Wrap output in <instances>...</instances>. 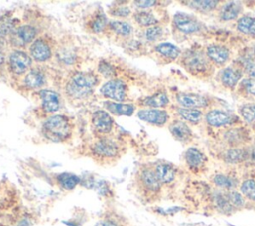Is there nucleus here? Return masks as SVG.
I'll return each mask as SVG.
<instances>
[{"label": "nucleus", "instance_id": "1", "mask_svg": "<svg viewBox=\"0 0 255 226\" xmlns=\"http://www.w3.org/2000/svg\"><path fill=\"white\" fill-rule=\"evenodd\" d=\"M99 83V75L95 72L73 71L64 86V92L68 98L74 101H83L94 93V89Z\"/></svg>", "mask_w": 255, "mask_h": 226}, {"label": "nucleus", "instance_id": "2", "mask_svg": "<svg viewBox=\"0 0 255 226\" xmlns=\"http://www.w3.org/2000/svg\"><path fill=\"white\" fill-rule=\"evenodd\" d=\"M74 129V123L70 116L66 114H52L48 116L41 127V132L47 140L51 142H66L68 141Z\"/></svg>", "mask_w": 255, "mask_h": 226}, {"label": "nucleus", "instance_id": "3", "mask_svg": "<svg viewBox=\"0 0 255 226\" xmlns=\"http://www.w3.org/2000/svg\"><path fill=\"white\" fill-rule=\"evenodd\" d=\"M122 150L121 144L109 136L98 137L90 146L91 155L101 162L116 160L121 156Z\"/></svg>", "mask_w": 255, "mask_h": 226}, {"label": "nucleus", "instance_id": "4", "mask_svg": "<svg viewBox=\"0 0 255 226\" xmlns=\"http://www.w3.org/2000/svg\"><path fill=\"white\" fill-rule=\"evenodd\" d=\"M135 181L138 190L145 197L157 195L162 187L151 165H142L136 172Z\"/></svg>", "mask_w": 255, "mask_h": 226}, {"label": "nucleus", "instance_id": "5", "mask_svg": "<svg viewBox=\"0 0 255 226\" xmlns=\"http://www.w3.org/2000/svg\"><path fill=\"white\" fill-rule=\"evenodd\" d=\"M181 64L187 72L195 76H206L212 70L211 62L205 53L196 50L185 51L181 55Z\"/></svg>", "mask_w": 255, "mask_h": 226}, {"label": "nucleus", "instance_id": "6", "mask_svg": "<svg viewBox=\"0 0 255 226\" xmlns=\"http://www.w3.org/2000/svg\"><path fill=\"white\" fill-rule=\"evenodd\" d=\"M33 68V60L23 49H13L7 56L6 69L14 77H23Z\"/></svg>", "mask_w": 255, "mask_h": 226}, {"label": "nucleus", "instance_id": "7", "mask_svg": "<svg viewBox=\"0 0 255 226\" xmlns=\"http://www.w3.org/2000/svg\"><path fill=\"white\" fill-rule=\"evenodd\" d=\"M99 93L107 101L124 103L128 99V84L120 78L107 80L100 87Z\"/></svg>", "mask_w": 255, "mask_h": 226}, {"label": "nucleus", "instance_id": "8", "mask_svg": "<svg viewBox=\"0 0 255 226\" xmlns=\"http://www.w3.org/2000/svg\"><path fill=\"white\" fill-rule=\"evenodd\" d=\"M55 46L52 39L47 36H39L28 49V53L31 56L33 62L45 63L52 59L55 55Z\"/></svg>", "mask_w": 255, "mask_h": 226}, {"label": "nucleus", "instance_id": "9", "mask_svg": "<svg viewBox=\"0 0 255 226\" xmlns=\"http://www.w3.org/2000/svg\"><path fill=\"white\" fill-rule=\"evenodd\" d=\"M39 37V29L32 24H20L15 32L9 37L10 43L14 49H23L31 45Z\"/></svg>", "mask_w": 255, "mask_h": 226}, {"label": "nucleus", "instance_id": "10", "mask_svg": "<svg viewBox=\"0 0 255 226\" xmlns=\"http://www.w3.org/2000/svg\"><path fill=\"white\" fill-rule=\"evenodd\" d=\"M91 125L98 137L109 136L112 132L115 121L112 114L106 110H96L91 114Z\"/></svg>", "mask_w": 255, "mask_h": 226}, {"label": "nucleus", "instance_id": "11", "mask_svg": "<svg viewBox=\"0 0 255 226\" xmlns=\"http://www.w3.org/2000/svg\"><path fill=\"white\" fill-rule=\"evenodd\" d=\"M172 23L177 31L185 35L195 34L201 30V24L195 17L182 12L173 15Z\"/></svg>", "mask_w": 255, "mask_h": 226}, {"label": "nucleus", "instance_id": "12", "mask_svg": "<svg viewBox=\"0 0 255 226\" xmlns=\"http://www.w3.org/2000/svg\"><path fill=\"white\" fill-rule=\"evenodd\" d=\"M36 93L40 100V108L44 113L52 115L60 110L61 96L59 93L50 89H42Z\"/></svg>", "mask_w": 255, "mask_h": 226}, {"label": "nucleus", "instance_id": "13", "mask_svg": "<svg viewBox=\"0 0 255 226\" xmlns=\"http://www.w3.org/2000/svg\"><path fill=\"white\" fill-rule=\"evenodd\" d=\"M47 84V74L40 67H33L22 78V86L27 90L40 91Z\"/></svg>", "mask_w": 255, "mask_h": 226}, {"label": "nucleus", "instance_id": "14", "mask_svg": "<svg viewBox=\"0 0 255 226\" xmlns=\"http://www.w3.org/2000/svg\"><path fill=\"white\" fill-rule=\"evenodd\" d=\"M106 33L116 37L123 42L131 39L133 34V26L127 20H110Z\"/></svg>", "mask_w": 255, "mask_h": 226}, {"label": "nucleus", "instance_id": "15", "mask_svg": "<svg viewBox=\"0 0 255 226\" xmlns=\"http://www.w3.org/2000/svg\"><path fill=\"white\" fill-rule=\"evenodd\" d=\"M136 115L140 120L157 126L164 125L169 119L168 113L161 109L143 108L138 110Z\"/></svg>", "mask_w": 255, "mask_h": 226}, {"label": "nucleus", "instance_id": "16", "mask_svg": "<svg viewBox=\"0 0 255 226\" xmlns=\"http://www.w3.org/2000/svg\"><path fill=\"white\" fill-rule=\"evenodd\" d=\"M176 101L182 108L188 109H198L206 108L209 106V99L206 96L195 94V93H186L181 92L176 95Z\"/></svg>", "mask_w": 255, "mask_h": 226}, {"label": "nucleus", "instance_id": "17", "mask_svg": "<svg viewBox=\"0 0 255 226\" xmlns=\"http://www.w3.org/2000/svg\"><path fill=\"white\" fill-rule=\"evenodd\" d=\"M109 19L106 15V13L103 12L102 9H98L94 11L88 20L86 21V29L90 33L93 34H106L108 24H109Z\"/></svg>", "mask_w": 255, "mask_h": 226}, {"label": "nucleus", "instance_id": "18", "mask_svg": "<svg viewBox=\"0 0 255 226\" xmlns=\"http://www.w3.org/2000/svg\"><path fill=\"white\" fill-rule=\"evenodd\" d=\"M205 55L210 62L218 66H222L229 60L230 52L223 45L210 44L209 46L206 47Z\"/></svg>", "mask_w": 255, "mask_h": 226}, {"label": "nucleus", "instance_id": "19", "mask_svg": "<svg viewBox=\"0 0 255 226\" xmlns=\"http://www.w3.org/2000/svg\"><path fill=\"white\" fill-rule=\"evenodd\" d=\"M155 174L162 185L170 184L175 180L176 168L169 162L159 161L153 165Z\"/></svg>", "mask_w": 255, "mask_h": 226}, {"label": "nucleus", "instance_id": "20", "mask_svg": "<svg viewBox=\"0 0 255 226\" xmlns=\"http://www.w3.org/2000/svg\"><path fill=\"white\" fill-rule=\"evenodd\" d=\"M184 160L189 169L199 170L204 166L207 158L197 147H189L184 152Z\"/></svg>", "mask_w": 255, "mask_h": 226}, {"label": "nucleus", "instance_id": "21", "mask_svg": "<svg viewBox=\"0 0 255 226\" xmlns=\"http://www.w3.org/2000/svg\"><path fill=\"white\" fill-rule=\"evenodd\" d=\"M104 107L107 112L116 116H130L135 112V106L130 103L105 101Z\"/></svg>", "mask_w": 255, "mask_h": 226}, {"label": "nucleus", "instance_id": "22", "mask_svg": "<svg viewBox=\"0 0 255 226\" xmlns=\"http://www.w3.org/2000/svg\"><path fill=\"white\" fill-rule=\"evenodd\" d=\"M234 115L229 114L228 113L221 110H211L205 114L206 122L213 127L226 126L232 123Z\"/></svg>", "mask_w": 255, "mask_h": 226}, {"label": "nucleus", "instance_id": "23", "mask_svg": "<svg viewBox=\"0 0 255 226\" xmlns=\"http://www.w3.org/2000/svg\"><path fill=\"white\" fill-rule=\"evenodd\" d=\"M138 105L148 109H159L165 108L169 104V98L165 92H156L150 96L144 97L138 100Z\"/></svg>", "mask_w": 255, "mask_h": 226}, {"label": "nucleus", "instance_id": "24", "mask_svg": "<svg viewBox=\"0 0 255 226\" xmlns=\"http://www.w3.org/2000/svg\"><path fill=\"white\" fill-rule=\"evenodd\" d=\"M169 131L174 139L180 142H188L192 137V131L190 127L182 120H173L169 126Z\"/></svg>", "mask_w": 255, "mask_h": 226}, {"label": "nucleus", "instance_id": "25", "mask_svg": "<svg viewBox=\"0 0 255 226\" xmlns=\"http://www.w3.org/2000/svg\"><path fill=\"white\" fill-rule=\"evenodd\" d=\"M242 77V71L238 67L228 66L220 73V81L222 85L228 89H234Z\"/></svg>", "mask_w": 255, "mask_h": 226}, {"label": "nucleus", "instance_id": "26", "mask_svg": "<svg viewBox=\"0 0 255 226\" xmlns=\"http://www.w3.org/2000/svg\"><path fill=\"white\" fill-rule=\"evenodd\" d=\"M242 13V4L238 1H228L221 5L219 9V18L221 21H231L236 19Z\"/></svg>", "mask_w": 255, "mask_h": 226}, {"label": "nucleus", "instance_id": "27", "mask_svg": "<svg viewBox=\"0 0 255 226\" xmlns=\"http://www.w3.org/2000/svg\"><path fill=\"white\" fill-rule=\"evenodd\" d=\"M132 19L136 25L145 29L156 26L159 23L153 12L149 10H136L132 13Z\"/></svg>", "mask_w": 255, "mask_h": 226}, {"label": "nucleus", "instance_id": "28", "mask_svg": "<svg viewBox=\"0 0 255 226\" xmlns=\"http://www.w3.org/2000/svg\"><path fill=\"white\" fill-rule=\"evenodd\" d=\"M223 160L228 164H239L248 160V149L245 147H230L223 152Z\"/></svg>", "mask_w": 255, "mask_h": 226}, {"label": "nucleus", "instance_id": "29", "mask_svg": "<svg viewBox=\"0 0 255 226\" xmlns=\"http://www.w3.org/2000/svg\"><path fill=\"white\" fill-rule=\"evenodd\" d=\"M20 21L11 14L0 17V38H9L20 25Z\"/></svg>", "mask_w": 255, "mask_h": 226}, {"label": "nucleus", "instance_id": "30", "mask_svg": "<svg viewBox=\"0 0 255 226\" xmlns=\"http://www.w3.org/2000/svg\"><path fill=\"white\" fill-rule=\"evenodd\" d=\"M57 184L63 190H73L81 183V178L71 172H62L56 176Z\"/></svg>", "mask_w": 255, "mask_h": 226}, {"label": "nucleus", "instance_id": "31", "mask_svg": "<svg viewBox=\"0 0 255 226\" xmlns=\"http://www.w3.org/2000/svg\"><path fill=\"white\" fill-rule=\"evenodd\" d=\"M154 52L157 55H159L160 57H162L166 60H169V61H173L181 55V52L178 47H176L175 45H173L171 43H166V42L159 43V44L155 45Z\"/></svg>", "mask_w": 255, "mask_h": 226}, {"label": "nucleus", "instance_id": "32", "mask_svg": "<svg viewBox=\"0 0 255 226\" xmlns=\"http://www.w3.org/2000/svg\"><path fill=\"white\" fill-rule=\"evenodd\" d=\"M212 183L221 190L227 191L232 190L237 187V180L235 177L225 174V173H216L211 178Z\"/></svg>", "mask_w": 255, "mask_h": 226}, {"label": "nucleus", "instance_id": "33", "mask_svg": "<svg viewBox=\"0 0 255 226\" xmlns=\"http://www.w3.org/2000/svg\"><path fill=\"white\" fill-rule=\"evenodd\" d=\"M212 202L215 208L223 214H230L234 211V208L231 206L224 190H218L214 192L212 195Z\"/></svg>", "mask_w": 255, "mask_h": 226}, {"label": "nucleus", "instance_id": "34", "mask_svg": "<svg viewBox=\"0 0 255 226\" xmlns=\"http://www.w3.org/2000/svg\"><path fill=\"white\" fill-rule=\"evenodd\" d=\"M55 56L57 61L65 66H71L77 62V53L72 47H60L55 51Z\"/></svg>", "mask_w": 255, "mask_h": 226}, {"label": "nucleus", "instance_id": "35", "mask_svg": "<svg viewBox=\"0 0 255 226\" xmlns=\"http://www.w3.org/2000/svg\"><path fill=\"white\" fill-rule=\"evenodd\" d=\"M247 137L248 133L243 128H231L224 135L225 140L231 147H239V145L247 140Z\"/></svg>", "mask_w": 255, "mask_h": 226}, {"label": "nucleus", "instance_id": "36", "mask_svg": "<svg viewBox=\"0 0 255 226\" xmlns=\"http://www.w3.org/2000/svg\"><path fill=\"white\" fill-rule=\"evenodd\" d=\"M236 29L244 35L255 36V18L251 16H242L237 20Z\"/></svg>", "mask_w": 255, "mask_h": 226}, {"label": "nucleus", "instance_id": "37", "mask_svg": "<svg viewBox=\"0 0 255 226\" xmlns=\"http://www.w3.org/2000/svg\"><path fill=\"white\" fill-rule=\"evenodd\" d=\"M177 113L181 118L191 123L199 122L203 116L202 111L198 109H188V108H182V107L177 109Z\"/></svg>", "mask_w": 255, "mask_h": 226}, {"label": "nucleus", "instance_id": "38", "mask_svg": "<svg viewBox=\"0 0 255 226\" xmlns=\"http://www.w3.org/2000/svg\"><path fill=\"white\" fill-rule=\"evenodd\" d=\"M95 226H128L124 217L119 216L115 213H109L102 217Z\"/></svg>", "mask_w": 255, "mask_h": 226}, {"label": "nucleus", "instance_id": "39", "mask_svg": "<svg viewBox=\"0 0 255 226\" xmlns=\"http://www.w3.org/2000/svg\"><path fill=\"white\" fill-rule=\"evenodd\" d=\"M108 13L110 16L116 18V20H126L128 19L130 15H132L131 13V9L128 6V5H112L109 10Z\"/></svg>", "mask_w": 255, "mask_h": 226}, {"label": "nucleus", "instance_id": "40", "mask_svg": "<svg viewBox=\"0 0 255 226\" xmlns=\"http://www.w3.org/2000/svg\"><path fill=\"white\" fill-rule=\"evenodd\" d=\"M239 190L245 199L255 202V179H252V178L244 179L240 183Z\"/></svg>", "mask_w": 255, "mask_h": 226}, {"label": "nucleus", "instance_id": "41", "mask_svg": "<svg viewBox=\"0 0 255 226\" xmlns=\"http://www.w3.org/2000/svg\"><path fill=\"white\" fill-rule=\"evenodd\" d=\"M98 73L99 75H101L102 77L108 80L118 78L116 67L109 61H105V60L100 61V63L98 64Z\"/></svg>", "mask_w": 255, "mask_h": 226}, {"label": "nucleus", "instance_id": "42", "mask_svg": "<svg viewBox=\"0 0 255 226\" xmlns=\"http://www.w3.org/2000/svg\"><path fill=\"white\" fill-rule=\"evenodd\" d=\"M189 6L202 13H208L214 10L218 4V1H211V0H199V1H189Z\"/></svg>", "mask_w": 255, "mask_h": 226}, {"label": "nucleus", "instance_id": "43", "mask_svg": "<svg viewBox=\"0 0 255 226\" xmlns=\"http://www.w3.org/2000/svg\"><path fill=\"white\" fill-rule=\"evenodd\" d=\"M225 192H226V196H227L231 206L234 208V210L241 209L245 206L246 199L240 193V191H237L236 189H232V190H227Z\"/></svg>", "mask_w": 255, "mask_h": 226}, {"label": "nucleus", "instance_id": "44", "mask_svg": "<svg viewBox=\"0 0 255 226\" xmlns=\"http://www.w3.org/2000/svg\"><path fill=\"white\" fill-rule=\"evenodd\" d=\"M241 117L247 122L252 123L255 121V104L247 103L242 105L238 110Z\"/></svg>", "mask_w": 255, "mask_h": 226}, {"label": "nucleus", "instance_id": "45", "mask_svg": "<svg viewBox=\"0 0 255 226\" xmlns=\"http://www.w3.org/2000/svg\"><path fill=\"white\" fill-rule=\"evenodd\" d=\"M162 36H163V28L158 25L146 28L144 29V32H143L144 40L148 43H154L159 39H161Z\"/></svg>", "mask_w": 255, "mask_h": 226}, {"label": "nucleus", "instance_id": "46", "mask_svg": "<svg viewBox=\"0 0 255 226\" xmlns=\"http://www.w3.org/2000/svg\"><path fill=\"white\" fill-rule=\"evenodd\" d=\"M238 63L242 68V69H240L242 72L247 74L249 76V78L255 79V62L251 61L250 59H248L246 57H243V58L239 59Z\"/></svg>", "mask_w": 255, "mask_h": 226}, {"label": "nucleus", "instance_id": "47", "mask_svg": "<svg viewBox=\"0 0 255 226\" xmlns=\"http://www.w3.org/2000/svg\"><path fill=\"white\" fill-rule=\"evenodd\" d=\"M239 89L247 96L255 98V79L245 78L239 84Z\"/></svg>", "mask_w": 255, "mask_h": 226}, {"label": "nucleus", "instance_id": "48", "mask_svg": "<svg viewBox=\"0 0 255 226\" xmlns=\"http://www.w3.org/2000/svg\"><path fill=\"white\" fill-rule=\"evenodd\" d=\"M158 2L157 1H154V0H148V1H133V4L136 8H138V10H148L149 8L151 7H154L156 6Z\"/></svg>", "mask_w": 255, "mask_h": 226}, {"label": "nucleus", "instance_id": "49", "mask_svg": "<svg viewBox=\"0 0 255 226\" xmlns=\"http://www.w3.org/2000/svg\"><path fill=\"white\" fill-rule=\"evenodd\" d=\"M6 62H7V56L4 53V51L0 49V72H2L3 69L6 68Z\"/></svg>", "mask_w": 255, "mask_h": 226}, {"label": "nucleus", "instance_id": "50", "mask_svg": "<svg viewBox=\"0 0 255 226\" xmlns=\"http://www.w3.org/2000/svg\"><path fill=\"white\" fill-rule=\"evenodd\" d=\"M247 149H248V160L255 162V144L248 147Z\"/></svg>", "mask_w": 255, "mask_h": 226}, {"label": "nucleus", "instance_id": "51", "mask_svg": "<svg viewBox=\"0 0 255 226\" xmlns=\"http://www.w3.org/2000/svg\"><path fill=\"white\" fill-rule=\"evenodd\" d=\"M250 53L248 54V56L246 57V58H248V59H250L251 61H255V44L254 45H252L251 46V48H250Z\"/></svg>", "mask_w": 255, "mask_h": 226}, {"label": "nucleus", "instance_id": "52", "mask_svg": "<svg viewBox=\"0 0 255 226\" xmlns=\"http://www.w3.org/2000/svg\"><path fill=\"white\" fill-rule=\"evenodd\" d=\"M1 202H2V201H0V208H1V207H2V206H1Z\"/></svg>", "mask_w": 255, "mask_h": 226}]
</instances>
